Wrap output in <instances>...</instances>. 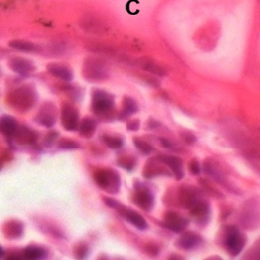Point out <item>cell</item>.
<instances>
[{"label":"cell","instance_id":"6da1fadb","mask_svg":"<svg viewBox=\"0 0 260 260\" xmlns=\"http://www.w3.org/2000/svg\"><path fill=\"white\" fill-rule=\"evenodd\" d=\"M38 98L35 87L25 84L9 92L6 96V102L16 111L25 113L34 107Z\"/></svg>","mask_w":260,"mask_h":260},{"label":"cell","instance_id":"7a4b0ae2","mask_svg":"<svg viewBox=\"0 0 260 260\" xmlns=\"http://www.w3.org/2000/svg\"><path fill=\"white\" fill-rule=\"evenodd\" d=\"M116 103L113 95L106 91L95 89L92 94L91 109L94 114L104 121L116 117Z\"/></svg>","mask_w":260,"mask_h":260},{"label":"cell","instance_id":"3957f363","mask_svg":"<svg viewBox=\"0 0 260 260\" xmlns=\"http://www.w3.org/2000/svg\"><path fill=\"white\" fill-rule=\"evenodd\" d=\"M93 177L96 184L108 194H117L120 191L121 177L115 169H99L94 173Z\"/></svg>","mask_w":260,"mask_h":260},{"label":"cell","instance_id":"277c9868","mask_svg":"<svg viewBox=\"0 0 260 260\" xmlns=\"http://www.w3.org/2000/svg\"><path fill=\"white\" fill-rule=\"evenodd\" d=\"M224 245L226 251L231 257H237L245 248L247 237L238 227L231 225L227 227L224 231Z\"/></svg>","mask_w":260,"mask_h":260},{"label":"cell","instance_id":"5b68a950","mask_svg":"<svg viewBox=\"0 0 260 260\" xmlns=\"http://www.w3.org/2000/svg\"><path fill=\"white\" fill-rule=\"evenodd\" d=\"M132 199L136 205L146 212H150L154 207V194L150 187L141 182L136 181L135 183Z\"/></svg>","mask_w":260,"mask_h":260},{"label":"cell","instance_id":"8992f818","mask_svg":"<svg viewBox=\"0 0 260 260\" xmlns=\"http://www.w3.org/2000/svg\"><path fill=\"white\" fill-rule=\"evenodd\" d=\"M83 76L92 82L106 79L109 76L107 67L102 59L99 58H88L83 67Z\"/></svg>","mask_w":260,"mask_h":260},{"label":"cell","instance_id":"52a82bcc","mask_svg":"<svg viewBox=\"0 0 260 260\" xmlns=\"http://www.w3.org/2000/svg\"><path fill=\"white\" fill-rule=\"evenodd\" d=\"M203 199L202 190L193 186L185 185L181 186L178 190V202L184 209H191Z\"/></svg>","mask_w":260,"mask_h":260},{"label":"cell","instance_id":"ba28073f","mask_svg":"<svg viewBox=\"0 0 260 260\" xmlns=\"http://www.w3.org/2000/svg\"><path fill=\"white\" fill-rule=\"evenodd\" d=\"M58 117V111L55 104L45 102L40 108L34 120L42 127L51 129L56 124Z\"/></svg>","mask_w":260,"mask_h":260},{"label":"cell","instance_id":"9c48e42d","mask_svg":"<svg viewBox=\"0 0 260 260\" xmlns=\"http://www.w3.org/2000/svg\"><path fill=\"white\" fill-rule=\"evenodd\" d=\"M60 122L65 130L71 132L78 130L80 121L78 109L72 104L64 102L61 108Z\"/></svg>","mask_w":260,"mask_h":260},{"label":"cell","instance_id":"30bf717a","mask_svg":"<svg viewBox=\"0 0 260 260\" xmlns=\"http://www.w3.org/2000/svg\"><path fill=\"white\" fill-rule=\"evenodd\" d=\"M142 176L143 178L151 180L159 176L173 177V173L168 166L163 163L157 156L150 159L145 164L142 170Z\"/></svg>","mask_w":260,"mask_h":260},{"label":"cell","instance_id":"8fae6325","mask_svg":"<svg viewBox=\"0 0 260 260\" xmlns=\"http://www.w3.org/2000/svg\"><path fill=\"white\" fill-rule=\"evenodd\" d=\"M189 223L190 220L188 219L182 217L175 211H169L164 214L161 227L176 234H181L185 231Z\"/></svg>","mask_w":260,"mask_h":260},{"label":"cell","instance_id":"7c38bea8","mask_svg":"<svg viewBox=\"0 0 260 260\" xmlns=\"http://www.w3.org/2000/svg\"><path fill=\"white\" fill-rule=\"evenodd\" d=\"M190 217L199 226H206L210 220L211 211L207 200H201L190 210Z\"/></svg>","mask_w":260,"mask_h":260},{"label":"cell","instance_id":"4fadbf2b","mask_svg":"<svg viewBox=\"0 0 260 260\" xmlns=\"http://www.w3.org/2000/svg\"><path fill=\"white\" fill-rule=\"evenodd\" d=\"M38 139L39 133L37 130L27 126H20L12 140L20 146L35 147Z\"/></svg>","mask_w":260,"mask_h":260},{"label":"cell","instance_id":"5bb4252c","mask_svg":"<svg viewBox=\"0 0 260 260\" xmlns=\"http://www.w3.org/2000/svg\"><path fill=\"white\" fill-rule=\"evenodd\" d=\"M202 242V237L200 234L193 231H184V234L176 240L175 245L178 248L184 251H191L200 247Z\"/></svg>","mask_w":260,"mask_h":260},{"label":"cell","instance_id":"9a60e30c","mask_svg":"<svg viewBox=\"0 0 260 260\" xmlns=\"http://www.w3.org/2000/svg\"><path fill=\"white\" fill-rule=\"evenodd\" d=\"M8 66L11 71L22 76L31 74L35 71V63L32 61L20 56L11 58L8 62Z\"/></svg>","mask_w":260,"mask_h":260},{"label":"cell","instance_id":"2e32d148","mask_svg":"<svg viewBox=\"0 0 260 260\" xmlns=\"http://www.w3.org/2000/svg\"><path fill=\"white\" fill-rule=\"evenodd\" d=\"M158 157L168 166L176 180H182L184 176L182 159L173 155H159Z\"/></svg>","mask_w":260,"mask_h":260},{"label":"cell","instance_id":"e0dca14e","mask_svg":"<svg viewBox=\"0 0 260 260\" xmlns=\"http://www.w3.org/2000/svg\"><path fill=\"white\" fill-rule=\"evenodd\" d=\"M24 223L18 220H8L4 224L2 232L8 240H19L23 236Z\"/></svg>","mask_w":260,"mask_h":260},{"label":"cell","instance_id":"ac0fdd59","mask_svg":"<svg viewBox=\"0 0 260 260\" xmlns=\"http://www.w3.org/2000/svg\"><path fill=\"white\" fill-rule=\"evenodd\" d=\"M19 123L15 118L9 115H4L0 120V130L2 134L8 140H12L20 128Z\"/></svg>","mask_w":260,"mask_h":260},{"label":"cell","instance_id":"d6986e66","mask_svg":"<svg viewBox=\"0 0 260 260\" xmlns=\"http://www.w3.org/2000/svg\"><path fill=\"white\" fill-rule=\"evenodd\" d=\"M121 216L129 224H133V226L139 231H143L148 229V223L146 221L144 217L137 211L126 207Z\"/></svg>","mask_w":260,"mask_h":260},{"label":"cell","instance_id":"ffe728a7","mask_svg":"<svg viewBox=\"0 0 260 260\" xmlns=\"http://www.w3.org/2000/svg\"><path fill=\"white\" fill-rule=\"evenodd\" d=\"M48 73L63 82H71L74 74L69 67L60 63H50L47 66Z\"/></svg>","mask_w":260,"mask_h":260},{"label":"cell","instance_id":"44dd1931","mask_svg":"<svg viewBox=\"0 0 260 260\" xmlns=\"http://www.w3.org/2000/svg\"><path fill=\"white\" fill-rule=\"evenodd\" d=\"M203 170L205 172V173H207V175L212 177L215 181L220 184H227L225 177H224V173L215 160H210V159H207V160H205L204 162V164H203Z\"/></svg>","mask_w":260,"mask_h":260},{"label":"cell","instance_id":"7402d4cb","mask_svg":"<svg viewBox=\"0 0 260 260\" xmlns=\"http://www.w3.org/2000/svg\"><path fill=\"white\" fill-rule=\"evenodd\" d=\"M22 260H39L46 258L47 250L39 245H31L21 251Z\"/></svg>","mask_w":260,"mask_h":260},{"label":"cell","instance_id":"603a6c76","mask_svg":"<svg viewBox=\"0 0 260 260\" xmlns=\"http://www.w3.org/2000/svg\"><path fill=\"white\" fill-rule=\"evenodd\" d=\"M97 128H98V122L96 119L86 116L80 121L78 131L81 136L86 139H90L95 135Z\"/></svg>","mask_w":260,"mask_h":260},{"label":"cell","instance_id":"cb8c5ba5","mask_svg":"<svg viewBox=\"0 0 260 260\" xmlns=\"http://www.w3.org/2000/svg\"><path fill=\"white\" fill-rule=\"evenodd\" d=\"M138 111L139 106L136 101L133 98L126 96L123 101V109L120 113H118V119L122 121L125 120L129 116L137 113Z\"/></svg>","mask_w":260,"mask_h":260},{"label":"cell","instance_id":"d4e9b609","mask_svg":"<svg viewBox=\"0 0 260 260\" xmlns=\"http://www.w3.org/2000/svg\"><path fill=\"white\" fill-rule=\"evenodd\" d=\"M139 65L143 70L157 76H163L166 72L164 68L148 59H141L139 61Z\"/></svg>","mask_w":260,"mask_h":260},{"label":"cell","instance_id":"484cf974","mask_svg":"<svg viewBox=\"0 0 260 260\" xmlns=\"http://www.w3.org/2000/svg\"><path fill=\"white\" fill-rule=\"evenodd\" d=\"M9 45L11 48L17 50V51H22V52H36L39 51V47L36 44L29 41L21 40V39H17L13 40L9 42Z\"/></svg>","mask_w":260,"mask_h":260},{"label":"cell","instance_id":"4316f807","mask_svg":"<svg viewBox=\"0 0 260 260\" xmlns=\"http://www.w3.org/2000/svg\"><path fill=\"white\" fill-rule=\"evenodd\" d=\"M117 164L126 171L131 172L137 165V159L133 155L123 154L117 159Z\"/></svg>","mask_w":260,"mask_h":260},{"label":"cell","instance_id":"83f0119b","mask_svg":"<svg viewBox=\"0 0 260 260\" xmlns=\"http://www.w3.org/2000/svg\"><path fill=\"white\" fill-rule=\"evenodd\" d=\"M103 143L111 149H120L124 146L123 139L119 136H112V135L103 134L101 137Z\"/></svg>","mask_w":260,"mask_h":260},{"label":"cell","instance_id":"f1b7e54d","mask_svg":"<svg viewBox=\"0 0 260 260\" xmlns=\"http://www.w3.org/2000/svg\"><path fill=\"white\" fill-rule=\"evenodd\" d=\"M200 183L201 187H202L203 191L207 193V194L211 196V197L218 199H221L224 197L222 193L220 190H219L217 187L210 184L208 180H205V179H201L200 180Z\"/></svg>","mask_w":260,"mask_h":260},{"label":"cell","instance_id":"f546056e","mask_svg":"<svg viewBox=\"0 0 260 260\" xmlns=\"http://www.w3.org/2000/svg\"><path fill=\"white\" fill-rule=\"evenodd\" d=\"M73 251L75 258L78 260H84L89 256L90 249L87 244L82 241L75 245Z\"/></svg>","mask_w":260,"mask_h":260},{"label":"cell","instance_id":"4dcf8cb0","mask_svg":"<svg viewBox=\"0 0 260 260\" xmlns=\"http://www.w3.org/2000/svg\"><path fill=\"white\" fill-rule=\"evenodd\" d=\"M57 146H58V149H64V150L80 149L79 143H77L75 140L67 139V138H62V139L58 140L57 142Z\"/></svg>","mask_w":260,"mask_h":260},{"label":"cell","instance_id":"1f68e13d","mask_svg":"<svg viewBox=\"0 0 260 260\" xmlns=\"http://www.w3.org/2000/svg\"><path fill=\"white\" fill-rule=\"evenodd\" d=\"M133 141L135 147H136L138 150H140V153H143V154L149 155L150 153H151L152 151L153 150V148L151 145L149 144L147 142L140 140L139 138H133Z\"/></svg>","mask_w":260,"mask_h":260},{"label":"cell","instance_id":"d6a6232c","mask_svg":"<svg viewBox=\"0 0 260 260\" xmlns=\"http://www.w3.org/2000/svg\"><path fill=\"white\" fill-rule=\"evenodd\" d=\"M58 137H59V132L55 130H49L44 137V146L47 149L53 147L54 145L58 142Z\"/></svg>","mask_w":260,"mask_h":260},{"label":"cell","instance_id":"836d02e7","mask_svg":"<svg viewBox=\"0 0 260 260\" xmlns=\"http://www.w3.org/2000/svg\"><path fill=\"white\" fill-rule=\"evenodd\" d=\"M103 200L105 204H106L108 207L118 211V212L120 214V215H121L122 213L123 212V211H124L125 208L126 207V206L122 204L120 202L118 201L116 199L104 197H103Z\"/></svg>","mask_w":260,"mask_h":260},{"label":"cell","instance_id":"e575fe53","mask_svg":"<svg viewBox=\"0 0 260 260\" xmlns=\"http://www.w3.org/2000/svg\"><path fill=\"white\" fill-rule=\"evenodd\" d=\"M189 171L191 173V174L195 176L200 175L201 173V166H200V163L197 159H193L189 163L188 166Z\"/></svg>","mask_w":260,"mask_h":260},{"label":"cell","instance_id":"d590c367","mask_svg":"<svg viewBox=\"0 0 260 260\" xmlns=\"http://www.w3.org/2000/svg\"><path fill=\"white\" fill-rule=\"evenodd\" d=\"M181 136L183 141L189 146L194 144L197 141V136L190 132H183L181 133Z\"/></svg>","mask_w":260,"mask_h":260},{"label":"cell","instance_id":"8d00e7d4","mask_svg":"<svg viewBox=\"0 0 260 260\" xmlns=\"http://www.w3.org/2000/svg\"><path fill=\"white\" fill-rule=\"evenodd\" d=\"M86 24V28H87L89 31H92V32H96L97 31H100L102 27L100 22H96L95 19H92L91 20H86L85 22Z\"/></svg>","mask_w":260,"mask_h":260},{"label":"cell","instance_id":"74e56055","mask_svg":"<svg viewBox=\"0 0 260 260\" xmlns=\"http://www.w3.org/2000/svg\"><path fill=\"white\" fill-rule=\"evenodd\" d=\"M145 251L150 257H156L160 253V249L157 245L153 243H148L145 247Z\"/></svg>","mask_w":260,"mask_h":260},{"label":"cell","instance_id":"f35d334b","mask_svg":"<svg viewBox=\"0 0 260 260\" xmlns=\"http://www.w3.org/2000/svg\"><path fill=\"white\" fill-rule=\"evenodd\" d=\"M126 129L129 131H137L140 129V121L139 119H133L128 122Z\"/></svg>","mask_w":260,"mask_h":260},{"label":"cell","instance_id":"ab89813d","mask_svg":"<svg viewBox=\"0 0 260 260\" xmlns=\"http://www.w3.org/2000/svg\"><path fill=\"white\" fill-rule=\"evenodd\" d=\"M251 256V259H260V241L259 243L256 244L254 248H253L252 251L249 254Z\"/></svg>","mask_w":260,"mask_h":260},{"label":"cell","instance_id":"60d3db41","mask_svg":"<svg viewBox=\"0 0 260 260\" xmlns=\"http://www.w3.org/2000/svg\"><path fill=\"white\" fill-rule=\"evenodd\" d=\"M160 145H161L164 149H174L175 146L170 140H167L166 138H160Z\"/></svg>","mask_w":260,"mask_h":260},{"label":"cell","instance_id":"b9f144b4","mask_svg":"<svg viewBox=\"0 0 260 260\" xmlns=\"http://www.w3.org/2000/svg\"><path fill=\"white\" fill-rule=\"evenodd\" d=\"M2 157H4V159H2V162L10 161L12 159L13 155L11 153V150H5L3 153H2Z\"/></svg>","mask_w":260,"mask_h":260},{"label":"cell","instance_id":"7bdbcfd3","mask_svg":"<svg viewBox=\"0 0 260 260\" xmlns=\"http://www.w3.org/2000/svg\"><path fill=\"white\" fill-rule=\"evenodd\" d=\"M160 123L157 121L155 120V119H151V120L149 121L148 127L151 129H156L160 127Z\"/></svg>","mask_w":260,"mask_h":260},{"label":"cell","instance_id":"ee69618b","mask_svg":"<svg viewBox=\"0 0 260 260\" xmlns=\"http://www.w3.org/2000/svg\"><path fill=\"white\" fill-rule=\"evenodd\" d=\"M5 251L4 250V248L2 246L0 247V257L2 258V257H5Z\"/></svg>","mask_w":260,"mask_h":260},{"label":"cell","instance_id":"f6af8a7d","mask_svg":"<svg viewBox=\"0 0 260 260\" xmlns=\"http://www.w3.org/2000/svg\"><path fill=\"white\" fill-rule=\"evenodd\" d=\"M170 259H171V260H183L184 258H182V257H178V255L176 257H174V256L172 255V257H170Z\"/></svg>","mask_w":260,"mask_h":260}]
</instances>
